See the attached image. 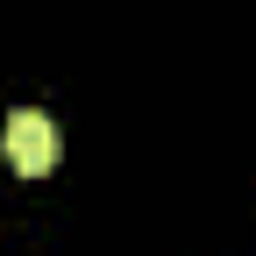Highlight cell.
<instances>
[{
	"mask_svg": "<svg viewBox=\"0 0 256 256\" xmlns=\"http://www.w3.org/2000/svg\"><path fill=\"white\" fill-rule=\"evenodd\" d=\"M0 150H8V164H14V171L43 178V171L57 164V121H50L43 107H14L8 128H0Z\"/></svg>",
	"mask_w": 256,
	"mask_h": 256,
	"instance_id": "6da1fadb",
	"label": "cell"
}]
</instances>
